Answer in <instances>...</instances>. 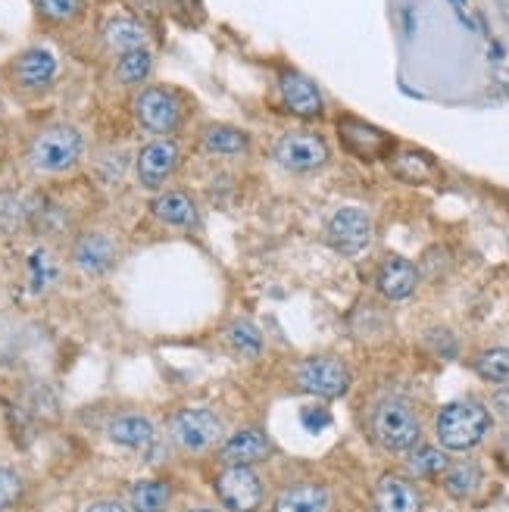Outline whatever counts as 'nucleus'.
<instances>
[{"label":"nucleus","instance_id":"1","mask_svg":"<svg viewBox=\"0 0 509 512\" xmlns=\"http://www.w3.org/2000/svg\"><path fill=\"white\" fill-rule=\"evenodd\" d=\"M85 153H88V141L79 125L50 122V125H41L29 138L22 157H25V166H29L35 175L57 178V175H69L79 169Z\"/></svg>","mask_w":509,"mask_h":512},{"label":"nucleus","instance_id":"2","mask_svg":"<svg viewBox=\"0 0 509 512\" xmlns=\"http://www.w3.org/2000/svg\"><path fill=\"white\" fill-rule=\"evenodd\" d=\"M60 57L44 44L22 47L4 66V85L19 100H41L57 88Z\"/></svg>","mask_w":509,"mask_h":512},{"label":"nucleus","instance_id":"3","mask_svg":"<svg viewBox=\"0 0 509 512\" xmlns=\"http://www.w3.org/2000/svg\"><path fill=\"white\" fill-rule=\"evenodd\" d=\"M132 116L150 138H175L185 122V104L175 88L144 85L132 94Z\"/></svg>","mask_w":509,"mask_h":512},{"label":"nucleus","instance_id":"4","mask_svg":"<svg viewBox=\"0 0 509 512\" xmlns=\"http://www.w3.org/2000/svg\"><path fill=\"white\" fill-rule=\"evenodd\" d=\"M491 431V413L478 400H453L441 406L435 434L444 450H472Z\"/></svg>","mask_w":509,"mask_h":512},{"label":"nucleus","instance_id":"5","mask_svg":"<svg viewBox=\"0 0 509 512\" xmlns=\"http://www.w3.org/2000/svg\"><path fill=\"white\" fill-rule=\"evenodd\" d=\"M369 431L372 438L391 450V453H403V450H413L419 434H422V422L416 416V409L406 403L403 397H385L372 406V416H369Z\"/></svg>","mask_w":509,"mask_h":512},{"label":"nucleus","instance_id":"6","mask_svg":"<svg viewBox=\"0 0 509 512\" xmlns=\"http://www.w3.org/2000/svg\"><path fill=\"white\" fill-rule=\"evenodd\" d=\"M182 166V147L175 138H150L135 153V182L144 191H163Z\"/></svg>","mask_w":509,"mask_h":512},{"label":"nucleus","instance_id":"7","mask_svg":"<svg viewBox=\"0 0 509 512\" xmlns=\"http://www.w3.org/2000/svg\"><path fill=\"white\" fill-rule=\"evenodd\" d=\"M119 256L122 247L107 228H85L69 244V263L75 266V272H82L88 278L107 275L119 263Z\"/></svg>","mask_w":509,"mask_h":512},{"label":"nucleus","instance_id":"8","mask_svg":"<svg viewBox=\"0 0 509 512\" xmlns=\"http://www.w3.org/2000/svg\"><path fill=\"white\" fill-rule=\"evenodd\" d=\"M169 438L175 441V447H182L188 453L210 450L222 441V419L207 406L178 409L169 419Z\"/></svg>","mask_w":509,"mask_h":512},{"label":"nucleus","instance_id":"9","mask_svg":"<svg viewBox=\"0 0 509 512\" xmlns=\"http://www.w3.org/2000/svg\"><path fill=\"white\" fill-rule=\"evenodd\" d=\"M294 381L300 391L322 400H338L350 391V369L335 356H310L294 369Z\"/></svg>","mask_w":509,"mask_h":512},{"label":"nucleus","instance_id":"10","mask_svg":"<svg viewBox=\"0 0 509 512\" xmlns=\"http://www.w3.org/2000/svg\"><path fill=\"white\" fill-rule=\"evenodd\" d=\"M328 157V144L316 132H285L272 144V160L288 172H316Z\"/></svg>","mask_w":509,"mask_h":512},{"label":"nucleus","instance_id":"11","mask_svg":"<svg viewBox=\"0 0 509 512\" xmlns=\"http://www.w3.org/2000/svg\"><path fill=\"white\" fill-rule=\"evenodd\" d=\"M216 497L228 512H260L266 494H263V481L250 466H225L216 481Z\"/></svg>","mask_w":509,"mask_h":512},{"label":"nucleus","instance_id":"12","mask_svg":"<svg viewBox=\"0 0 509 512\" xmlns=\"http://www.w3.org/2000/svg\"><path fill=\"white\" fill-rule=\"evenodd\" d=\"M325 241L341 256H360L372 244V219L360 207H341L325 225Z\"/></svg>","mask_w":509,"mask_h":512},{"label":"nucleus","instance_id":"13","mask_svg":"<svg viewBox=\"0 0 509 512\" xmlns=\"http://www.w3.org/2000/svg\"><path fill=\"white\" fill-rule=\"evenodd\" d=\"M338 138L347 153H353L356 160H388L394 150V138L388 132H381L378 125L363 122L356 116H341L338 119Z\"/></svg>","mask_w":509,"mask_h":512},{"label":"nucleus","instance_id":"14","mask_svg":"<svg viewBox=\"0 0 509 512\" xmlns=\"http://www.w3.org/2000/svg\"><path fill=\"white\" fill-rule=\"evenodd\" d=\"M278 97H282V107L300 119H319L325 113V97L316 88L310 75H303L297 69H285L278 75Z\"/></svg>","mask_w":509,"mask_h":512},{"label":"nucleus","instance_id":"15","mask_svg":"<svg viewBox=\"0 0 509 512\" xmlns=\"http://www.w3.org/2000/svg\"><path fill=\"white\" fill-rule=\"evenodd\" d=\"M150 216L166 228H178V232H194L200 225V207L188 191L163 188L150 197Z\"/></svg>","mask_w":509,"mask_h":512},{"label":"nucleus","instance_id":"16","mask_svg":"<svg viewBox=\"0 0 509 512\" xmlns=\"http://www.w3.org/2000/svg\"><path fill=\"white\" fill-rule=\"evenodd\" d=\"M200 150L207 157H219V160H241L250 153V135L238 125L210 122L200 128Z\"/></svg>","mask_w":509,"mask_h":512},{"label":"nucleus","instance_id":"17","mask_svg":"<svg viewBox=\"0 0 509 512\" xmlns=\"http://www.w3.org/2000/svg\"><path fill=\"white\" fill-rule=\"evenodd\" d=\"M269 456H272V441L260 428H241L219 447V459L225 466H257Z\"/></svg>","mask_w":509,"mask_h":512},{"label":"nucleus","instance_id":"18","mask_svg":"<svg viewBox=\"0 0 509 512\" xmlns=\"http://www.w3.org/2000/svg\"><path fill=\"white\" fill-rule=\"evenodd\" d=\"M97 35L110 57H119L125 50H135V47H147V25L135 16H125V13L107 16L100 22Z\"/></svg>","mask_w":509,"mask_h":512},{"label":"nucleus","instance_id":"19","mask_svg":"<svg viewBox=\"0 0 509 512\" xmlns=\"http://www.w3.org/2000/svg\"><path fill=\"white\" fill-rule=\"evenodd\" d=\"M372 512H422V497L406 478L385 475L375 484Z\"/></svg>","mask_w":509,"mask_h":512},{"label":"nucleus","instance_id":"20","mask_svg":"<svg viewBox=\"0 0 509 512\" xmlns=\"http://www.w3.org/2000/svg\"><path fill=\"white\" fill-rule=\"evenodd\" d=\"M154 50L150 47H135V50H125V54L113 57V82L119 88H129V91H138L144 85H150L154 79Z\"/></svg>","mask_w":509,"mask_h":512},{"label":"nucleus","instance_id":"21","mask_svg":"<svg viewBox=\"0 0 509 512\" xmlns=\"http://www.w3.org/2000/svg\"><path fill=\"white\" fill-rule=\"evenodd\" d=\"M107 434H110L113 444L129 447V450H147L150 444L157 441L154 422H150L147 416H138V413H122V416H116L107 425Z\"/></svg>","mask_w":509,"mask_h":512},{"label":"nucleus","instance_id":"22","mask_svg":"<svg viewBox=\"0 0 509 512\" xmlns=\"http://www.w3.org/2000/svg\"><path fill=\"white\" fill-rule=\"evenodd\" d=\"M416 285H419V269L410 260H403V256H391L378 272V291L388 300H406L416 291Z\"/></svg>","mask_w":509,"mask_h":512},{"label":"nucleus","instance_id":"23","mask_svg":"<svg viewBox=\"0 0 509 512\" xmlns=\"http://www.w3.org/2000/svg\"><path fill=\"white\" fill-rule=\"evenodd\" d=\"M328 509V491L322 484H291L275 497L272 512H325Z\"/></svg>","mask_w":509,"mask_h":512},{"label":"nucleus","instance_id":"24","mask_svg":"<svg viewBox=\"0 0 509 512\" xmlns=\"http://www.w3.org/2000/svg\"><path fill=\"white\" fill-rule=\"evenodd\" d=\"M388 160H391V172L406 185H428V182H435V178H438L435 160H431L428 153H422V150H397V153H391Z\"/></svg>","mask_w":509,"mask_h":512},{"label":"nucleus","instance_id":"25","mask_svg":"<svg viewBox=\"0 0 509 512\" xmlns=\"http://www.w3.org/2000/svg\"><path fill=\"white\" fill-rule=\"evenodd\" d=\"M444 491L456 500H472L481 491V481H485V472L475 463H447V469L441 472Z\"/></svg>","mask_w":509,"mask_h":512},{"label":"nucleus","instance_id":"26","mask_svg":"<svg viewBox=\"0 0 509 512\" xmlns=\"http://www.w3.org/2000/svg\"><path fill=\"white\" fill-rule=\"evenodd\" d=\"M169 500H172V491H169L166 481L144 478L129 488V503L125 506H129V512H166Z\"/></svg>","mask_w":509,"mask_h":512},{"label":"nucleus","instance_id":"27","mask_svg":"<svg viewBox=\"0 0 509 512\" xmlns=\"http://www.w3.org/2000/svg\"><path fill=\"white\" fill-rule=\"evenodd\" d=\"M225 344L232 347L244 360H257L263 353V335L260 328L253 325L250 319H232L225 325Z\"/></svg>","mask_w":509,"mask_h":512},{"label":"nucleus","instance_id":"28","mask_svg":"<svg viewBox=\"0 0 509 512\" xmlns=\"http://www.w3.org/2000/svg\"><path fill=\"white\" fill-rule=\"evenodd\" d=\"M29 4L47 25H72L85 16V0H29Z\"/></svg>","mask_w":509,"mask_h":512},{"label":"nucleus","instance_id":"29","mask_svg":"<svg viewBox=\"0 0 509 512\" xmlns=\"http://www.w3.org/2000/svg\"><path fill=\"white\" fill-rule=\"evenodd\" d=\"M25 272H29V291L32 294H41L47 291L50 285L57 281L60 269L54 263V253H50L47 247H35L29 253V263H25Z\"/></svg>","mask_w":509,"mask_h":512},{"label":"nucleus","instance_id":"30","mask_svg":"<svg viewBox=\"0 0 509 512\" xmlns=\"http://www.w3.org/2000/svg\"><path fill=\"white\" fill-rule=\"evenodd\" d=\"M475 372L491 384H509V350L491 347L475 360Z\"/></svg>","mask_w":509,"mask_h":512},{"label":"nucleus","instance_id":"31","mask_svg":"<svg viewBox=\"0 0 509 512\" xmlns=\"http://www.w3.org/2000/svg\"><path fill=\"white\" fill-rule=\"evenodd\" d=\"M410 469H413L416 475L435 478V475H441V472L447 469V456H444L438 447H419V450H413V456H410Z\"/></svg>","mask_w":509,"mask_h":512},{"label":"nucleus","instance_id":"32","mask_svg":"<svg viewBox=\"0 0 509 512\" xmlns=\"http://www.w3.org/2000/svg\"><path fill=\"white\" fill-rule=\"evenodd\" d=\"M22 491H25L22 475L10 466H0V512L13 509L22 500Z\"/></svg>","mask_w":509,"mask_h":512},{"label":"nucleus","instance_id":"33","mask_svg":"<svg viewBox=\"0 0 509 512\" xmlns=\"http://www.w3.org/2000/svg\"><path fill=\"white\" fill-rule=\"evenodd\" d=\"M303 425H307L310 431H319L328 425V413L325 409H303Z\"/></svg>","mask_w":509,"mask_h":512},{"label":"nucleus","instance_id":"34","mask_svg":"<svg viewBox=\"0 0 509 512\" xmlns=\"http://www.w3.org/2000/svg\"><path fill=\"white\" fill-rule=\"evenodd\" d=\"M85 512H129V506H122L119 500H94Z\"/></svg>","mask_w":509,"mask_h":512},{"label":"nucleus","instance_id":"35","mask_svg":"<svg viewBox=\"0 0 509 512\" xmlns=\"http://www.w3.org/2000/svg\"><path fill=\"white\" fill-rule=\"evenodd\" d=\"M497 406H500V413L509 419V394H500V397H497Z\"/></svg>","mask_w":509,"mask_h":512},{"label":"nucleus","instance_id":"36","mask_svg":"<svg viewBox=\"0 0 509 512\" xmlns=\"http://www.w3.org/2000/svg\"><path fill=\"white\" fill-rule=\"evenodd\" d=\"M188 512H216V509H207V506H194V509H188Z\"/></svg>","mask_w":509,"mask_h":512}]
</instances>
